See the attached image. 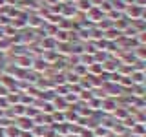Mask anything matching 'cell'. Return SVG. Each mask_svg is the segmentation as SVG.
I'll return each instance as SVG.
<instances>
[{
    "mask_svg": "<svg viewBox=\"0 0 146 137\" xmlns=\"http://www.w3.org/2000/svg\"><path fill=\"white\" fill-rule=\"evenodd\" d=\"M27 24L33 26V27H38L40 24H42V22H40V17H31L29 20H27Z\"/></svg>",
    "mask_w": 146,
    "mask_h": 137,
    "instance_id": "obj_11",
    "label": "cell"
},
{
    "mask_svg": "<svg viewBox=\"0 0 146 137\" xmlns=\"http://www.w3.org/2000/svg\"><path fill=\"white\" fill-rule=\"evenodd\" d=\"M33 64H35V66H31V68H33L35 71H44L46 68H48V62H46L44 59H38V61H33Z\"/></svg>",
    "mask_w": 146,
    "mask_h": 137,
    "instance_id": "obj_8",
    "label": "cell"
},
{
    "mask_svg": "<svg viewBox=\"0 0 146 137\" xmlns=\"http://www.w3.org/2000/svg\"><path fill=\"white\" fill-rule=\"evenodd\" d=\"M53 39L55 40H60V42H70V35H68L66 31H62V29H58L57 33H55Z\"/></svg>",
    "mask_w": 146,
    "mask_h": 137,
    "instance_id": "obj_9",
    "label": "cell"
},
{
    "mask_svg": "<svg viewBox=\"0 0 146 137\" xmlns=\"http://www.w3.org/2000/svg\"><path fill=\"white\" fill-rule=\"evenodd\" d=\"M100 110H102V112L111 113V112H115V110H117V102H115V100H111V99H102V102H100Z\"/></svg>",
    "mask_w": 146,
    "mask_h": 137,
    "instance_id": "obj_2",
    "label": "cell"
},
{
    "mask_svg": "<svg viewBox=\"0 0 146 137\" xmlns=\"http://www.w3.org/2000/svg\"><path fill=\"white\" fill-rule=\"evenodd\" d=\"M126 15H128V18H131V20L141 18V15H143V7L141 6H131V7L126 9Z\"/></svg>",
    "mask_w": 146,
    "mask_h": 137,
    "instance_id": "obj_4",
    "label": "cell"
},
{
    "mask_svg": "<svg viewBox=\"0 0 146 137\" xmlns=\"http://www.w3.org/2000/svg\"><path fill=\"white\" fill-rule=\"evenodd\" d=\"M17 66L18 68H31V66H33V59H31L29 57V55H24V57H18L17 59Z\"/></svg>",
    "mask_w": 146,
    "mask_h": 137,
    "instance_id": "obj_5",
    "label": "cell"
},
{
    "mask_svg": "<svg viewBox=\"0 0 146 137\" xmlns=\"http://www.w3.org/2000/svg\"><path fill=\"white\" fill-rule=\"evenodd\" d=\"M4 132V137H18L20 135V130L15 126V124H9L6 130H2Z\"/></svg>",
    "mask_w": 146,
    "mask_h": 137,
    "instance_id": "obj_6",
    "label": "cell"
},
{
    "mask_svg": "<svg viewBox=\"0 0 146 137\" xmlns=\"http://www.w3.org/2000/svg\"><path fill=\"white\" fill-rule=\"evenodd\" d=\"M102 17H104V13H102V9H97V7H91L90 11H86V18H91V22H100L102 20Z\"/></svg>",
    "mask_w": 146,
    "mask_h": 137,
    "instance_id": "obj_1",
    "label": "cell"
},
{
    "mask_svg": "<svg viewBox=\"0 0 146 137\" xmlns=\"http://www.w3.org/2000/svg\"><path fill=\"white\" fill-rule=\"evenodd\" d=\"M77 7L82 9V11H90L93 6H91V0H79V2H77Z\"/></svg>",
    "mask_w": 146,
    "mask_h": 137,
    "instance_id": "obj_10",
    "label": "cell"
},
{
    "mask_svg": "<svg viewBox=\"0 0 146 137\" xmlns=\"http://www.w3.org/2000/svg\"><path fill=\"white\" fill-rule=\"evenodd\" d=\"M33 126H35V121H33V119H22V121L20 122H17V128H18V130H20V132H27V130H33Z\"/></svg>",
    "mask_w": 146,
    "mask_h": 137,
    "instance_id": "obj_3",
    "label": "cell"
},
{
    "mask_svg": "<svg viewBox=\"0 0 146 137\" xmlns=\"http://www.w3.org/2000/svg\"><path fill=\"white\" fill-rule=\"evenodd\" d=\"M119 66H121V64L115 62V61H106L102 64V70H106V71H119Z\"/></svg>",
    "mask_w": 146,
    "mask_h": 137,
    "instance_id": "obj_7",
    "label": "cell"
},
{
    "mask_svg": "<svg viewBox=\"0 0 146 137\" xmlns=\"http://www.w3.org/2000/svg\"><path fill=\"white\" fill-rule=\"evenodd\" d=\"M13 112H15V115L22 117V115H24V112H26V106H24V104H18L17 108H13Z\"/></svg>",
    "mask_w": 146,
    "mask_h": 137,
    "instance_id": "obj_12",
    "label": "cell"
}]
</instances>
